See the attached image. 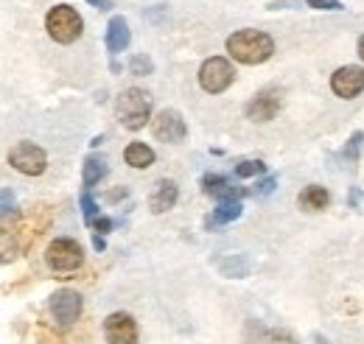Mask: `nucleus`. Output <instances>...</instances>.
I'll return each mask as SVG.
<instances>
[{
  "mask_svg": "<svg viewBox=\"0 0 364 344\" xmlns=\"http://www.w3.org/2000/svg\"><path fill=\"white\" fill-rule=\"evenodd\" d=\"M228 53L241 65H261L274 53V43L258 28H241L228 37Z\"/></svg>",
  "mask_w": 364,
  "mask_h": 344,
  "instance_id": "obj_1",
  "label": "nucleus"
},
{
  "mask_svg": "<svg viewBox=\"0 0 364 344\" xmlns=\"http://www.w3.org/2000/svg\"><path fill=\"white\" fill-rule=\"evenodd\" d=\"M115 115L121 121V127L127 129H143L151 118V95L140 87H129L118 95V104H115Z\"/></svg>",
  "mask_w": 364,
  "mask_h": 344,
  "instance_id": "obj_2",
  "label": "nucleus"
},
{
  "mask_svg": "<svg viewBox=\"0 0 364 344\" xmlns=\"http://www.w3.org/2000/svg\"><path fill=\"white\" fill-rule=\"evenodd\" d=\"M46 28H48V34H50L53 43L70 45L82 37L85 23H82V17H79V11H76L73 6L59 3V6H53V9L46 14Z\"/></svg>",
  "mask_w": 364,
  "mask_h": 344,
  "instance_id": "obj_3",
  "label": "nucleus"
},
{
  "mask_svg": "<svg viewBox=\"0 0 364 344\" xmlns=\"http://www.w3.org/2000/svg\"><path fill=\"white\" fill-rule=\"evenodd\" d=\"M46 263L53 272H76L85 263V252L73 238H56L48 247Z\"/></svg>",
  "mask_w": 364,
  "mask_h": 344,
  "instance_id": "obj_4",
  "label": "nucleus"
},
{
  "mask_svg": "<svg viewBox=\"0 0 364 344\" xmlns=\"http://www.w3.org/2000/svg\"><path fill=\"white\" fill-rule=\"evenodd\" d=\"M235 79V70L225 56H210L202 68H199V85L205 92L216 95V92H225Z\"/></svg>",
  "mask_w": 364,
  "mask_h": 344,
  "instance_id": "obj_5",
  "label": "nucleus"
},
{
  "mask_svg": "<svg viewBox=\"0 0 364 344\" xmlns=\"http://www.w3.org/2000/svg\"><path fill=\"white\" fill-rule=\"evenodd\" d=\"M9 166L14 171L26 173V176H40L48 168V157L46 151L34 143H17L11 151H9Z\"/></svg>",
  "mask_w": 364,
  "mask_h": 344,
  "instance_id": "obj_6",
  "label": "nucleus"
},
{
  "mask_svg": "<svg viewBox=\"0 0 364 344\" xmlns=\"http://www.w3.org/2000/svg\"><path fill=\"white\" fill-rule=\"evenodd\" d=\"M48 308H50V316H53L56 325L70 328V325L82 316V294L73 291V289H59V291L50 297Z\"/></svg>",
  "mask_w": 364,
  "mask_h": 344,
  "instance_id": "obj_7",
  "label": "nucleus"
},
{
  "mask_svg": "<svg viewBox=\"0 0 364 344\" xmlns=\"http://www.w3.org/2000/svg\"><path fill=\"white\" fill-rule=\"evenodd\" d=\"M104 336L109 344H137V322L129 313L115 311L104 319Z\"/></svg>",
  "mask_w": 364,
  "mask_h": 344,
  "instance_id": "obj_8",
  "label": "nucleus"
},
{
  "mask_svg": "<svg viewBox=\"0 0 364 344\" xmlns=\"http://www.w3.org/2000/svg\"><path fill=\"white\" fill-rule=\"evenodd\" d=\"M151 131H154V137L163 140V143H182L185 134H188V127H185V121H182V115L177 109H163V112L151 121Z\"/></svg>",
  "mask_w": 364,
  "mask_h": 344,
  "instance_id": "obj_9",
  "label": "nucleus"
},
{
  "mask_svg": "<svg viewBox=\"0 0 364 344\" xmlns=\"http://www.w3.org/2000/svg\"><path fill=\"white\" fill-rule=\"evenodd\" d=\"M280 104H283V98H280L277 90H261L247 104V118L255 121V124H267V121H272L274 115L280 112Z\"/></svg>",
  "mask_w": 364,
  "mask_h": 344,
  "instance_id": "obj_10",
  "label": "nucleus"
},
{
  "mask_svg": "<svg viewBox=\"0 0 364 344\" xmlns=\"http://www.w3.org/2000/svg\"><path fill=\"white\" fill-rule=\"evenodd\" d=\"M331 90L339 98H356L364 90V70L356 65H345L331 76Z\"/></svg>",
  "mask_w": 364,
  "mask_h": 344,
  "instance_id": "obj_11",
  "label": "nucleus"
},
{
  "mask_svg": "<svg viewBox=\"0 0 364 344\" xmlns=\"http://www.w3.org/2000/svg\"><path fill=\"white\" fill-rule=\"evenodd\" d=\"M202 190H205L208 196L219 199V202H241V196L247 193L244 188L230 185L228 179H225V176H219V173H208V176L202 179Z\"/></svg>",
  "mask_w": 364,
  "mask_h": 344,
  "instance_id": "obj_12",
  "label": "nucleus"
},
{
  "mask_svg": "<svg viewBox=\"0 0 364 344\" xmlns=\"http://www.w3.org/2000/svg\"><path fill=\"white\" fill-rule=\"evenodd\" d=\"M177 196H180V188H177V182H171V179H160L157 185H154V190H151V196H149V208H151V213H166V210H171L174 205H177Z\"/></svg>",
  "mask_w": 364,
  "mask_h": 344,
  "instance_id": "obj_13",
  "label": "nucleus"
},
{
  "mask_svg": "<svg viewBox=\"0 0 364 344\" xmlns=\"http://www.w3.org/2000/svg\"><path fill=\"white\" fill-rule=\"evenodd\" d=\"M129 40H132L129 23L124 17H112L109 26H107V50L109 53H121V50L129 48Z\"/></svg>",
  "mask_w": 364,
  "mask_h": 344,
  "instance_id": "obj_14",
  "label": "nucleus"
},
{
  "mask_svg": "<svg viewBox=\"0 0 364 344\" xmlns=\"http://www.w3.org/2000/svg\"><path fill=\"white\" fill-rule=\"evenodd\" d=\"M216 269H219V274H222V277L241 280V277H247V274L252 272V263H250V258H247V255L235 252V255H225V258L216 260Z\"/></svg>",
  "mask_w": 364,
  "mask_h": 344,
  "instance_id": "obj_15",
  "label": "nucleus"
},
{
  "mask_svg": "<svg viewBox=\"0 0 364 344\" xmlns=\"http://www.w3.org/2000/svg\"><path fill=\"white\" fill-rule=\"evenodd\" d=\"M328 202H331V193L322 188V185H309L306 190H300V196H297V205L303 208V210H309V213H319V210H325L328 208Z\"/></svg>",
  "mask_w": 364,
  "mask_h": 344,
  "instance_id": "obj_16",
  "label": "nucleus"
},
{
  "mask_svg": "<svg viewBox=\"0 0 364 344\" xmlns=\"http://www.w3.org/2000/svg\"><path fill=\"white\" fill-rule=\"evenodd\" d=\"M124 160H127V166H132V168H149L151 163H154V151L146 146V143H129L127 146V151H124Z\"/></svg>",
  "mask_w": 364,
  "mask_h": 344,
  "instance_id": "obj_17",
  "label": "nucleus"
},
{
  "mask_svg": "<svg viewBox=\"0 0 364 344\" xmlns=\"http://www.w3.org/2000/svg\"><path fill=\"white\" fill-rule=\"evenodd\" d=\"M241 213H244L241 202H219V205H216V210H213L210 218H208V227H222V224H230V221L241 218Z\"/></svg>",
  "mask_w": 364,
  "mask_h": 344,
  "instance_id": "obj_18",
  "label": "nucleus"
},
{
  "mask_svg": "<svg viewBox=\"0 0 364 344\" xmlns=\"http://www.w3.org/2000/svg\"><path fill=\"white\" fill-rule=\"evenodd\" d=\"M107 171H109V168H107V160H104V157H95V154H92V157H87V160H85V168H82L85 188L90 190L92 185H98V182L107 176Z\"/></svg>",
  "mask_w": 364,
  "mask_h": 344,
  "instance_id": "obj_19",
  "label": "nucleus"
},
{
  "mask_svg": "<svg viewBox=\"0 0 364 344\" xmlns=\"http://www.w3.org/2000/svg\"><path fill=\"white\" fill-rule=\"evenodd\" d=\"M17 238L9 230H0V263H11L17 258Z\"/></svg>",
  "mask_w": 364,
  "mask_h": 344,
  "instance_id": "obj_20",
  "label": "nucleus"
},
{
  "mask_svg": "<svg viewBox=\"0 0 364 344\" xmlns=\"http://www.w3.org/2000/svg\"><path fill=\"white\" fill-rule=\"evenodd\" d=\"M362 146H364V131H353V134H350V140L345 143L342 157H345L348 163H356V160L362 157Z\"/></svg>",
  "mask_w": 364,
  "mask_h": 344,
  "instance_id": "obj_21",
  "label": "nucleus"
},
{
  "mask_svg": "<svg viewBox=\"0 0 364 344\" xmlns=\"http://www.w3.org/2000/svg\"><path fill=\"white\" fill-rule=\"evenodd\" d=\"M79 205H82V213H85V221L87 224H95V218H98V205H95V199L90 196V190L85 188L82 190V196H79Z\"/></svg>",
  "mask_w": 364,
  "mask_h": 344,
  "instance_id": "obj_22",
  "label": "nucleus"
},
{
  "mask_svg": "<svg viewBox=\"0 0 364 344\" xmlns=\"http://www.w3.org/2000/svg\"><path fill=\"white\" fill-rule=\"evenodd\" d=\"M267 171V166L261 163V160H241L238 166H235V176H241V179H247V176H258V173Z\"/></svg>",
  "mask_w": 364,
  "mask_h": 344,
  "instance_id": "obj_23",
  "label": "nucleus"
},
{
  "mask_svg": "<svg viewBox=\"0 0 364 344\" xmlns=\"http://www.w3.org/2000/svg\"><path fill=\"white\" fill-rule=\"evenodd\" d=\"M129 70H132L135 76H149V73L154 70V62H151L146 53H135L132 62H129Z\"/></svg>",
  "mask_w": 364,
  "mask_h": 344,
  "instance_id": "obj_24",
  "label": "nucleus"
},
{
  "mask_svg": "<svg viewBox=\"0 0 364 344\" xmlns=\"http://www.w3.org/2000/svg\"><path fill=\"white\" fill-rule=\"evenodd\" d=\"M309 9H319V11H342V0H306Z\"/></svg>",
  "mask_w": 364,
  "mask_h": 344,
  "instance_id": "obj_25",
  "label": "nucleus"
},
{
  "mask_svg": "<svg viewBox=\"0 0 364 344\" xmlns=\"http://www.w3.org/2000/svg\"><path fill=\"white\" fill-rule=\"evenodd\" d=\"M14 213V193L9 188H0V215Z\"/></svg>",
  "mask_w": 364,
  "mask_h": 344,
  "instance_id": "obj_26",
  "label": "nucleus"
},
{
  "mask_svg": "<svg viewBox=\"0 0 364 344\" xmlns=\"http://www.w3.org/2000/svg\"><path fill=\"white\" fill-rule=\"evenodd\" d=\"M261 344H297V342H294L289 333H283V330H269L267 339H264Z\"/></svg>",
  "mask_w": 364,
  "mask_h": 344,
  "instance_id": "obj_27",
  "label": "nucleus"
},
{
  "mask_svg": "<svg viewBox=\"0 0 364 344\" xmlns=\"http://www.w3.org/2000/svg\"><path fill=\"white\" fill-rule=\"evenodd\" d=\"M92 230H95V235H104V232H109V230H112V218H107V215H98V218H95V224H92Z\"/></svg>",
  "mask_w": 364,
  "mask_h": 344,
  "instance_id": "obj_28",
  "label": "nucleus"
},
{
  "mask_svg": "<svg viewBox=\"0 0 364 344\" xmlns=\"http://www.w3.org/2000/svg\"><path fill=\"white\" fill-rule=\"evenodd\" d=\"M269 9H306L303 0H274L269 3Z\"/></svg>",
  "mask_w": 364,
  "mask_h": 344,
  "instance_id": "obj_29",
  "label": "nucleus"
},
{
  "mask_svg": "<svg viewBox=\"0 0 364 344\" xmlns=\"http://www.w3.org/2000/svg\"><path fill=\"white\" fill-rule=\"evenodd\" d=\"M274 185H277V179H274V176H269V179H264V182L255 188V193H258V196H269V193L274 190Z\"/></svg>",
  "mask_w": 364,
  "mask_h": 344,
  "instance_id": "obj_30",
  "label": "nucleus"
},
{
  "mask_svg": "<svg viewBox=\"0 0 364 344\" xmlns=\"http://www.w3.org/2000/svg\"><path fill=\"white\" fill-rule=\"evenodd\" d=\"M129 190L127 188H121V190H112V193H107V202H118V199H124Z\"/></svg>",
  "mask_w": 364,
  "mask_h": 344,
  "instance_id": "obj_31",
  "label": "nucleus"
},
{
  "mask_svg": "<svg viewBox=\"0 0 364 344\" xmlns=\"http://www.w3.org/2000/svg\"><path fill=\"white\" fill-rule=\"evenodd\" d=\"M348 202H350L353 208H359V202H362V190H359V188H353V193L348 196Z\"/></svg>",
  "mask_w": 364,
  "mask_h": 344,
  "instance_id": "obj_32",
  "label": "nucleus"
},
{
  "mask_svg": "<svg viewBox=\"0 0 364 344\" xmlns=\"http://www.w3.org/2000/svg\"><path fill=\"white\" fill-rule=\"evenodd\" d=\"M90 6H95V9H101V11H107V9H112V3L109 0H87Z\"/></svg>",
  "mask_w": 364,
  "mask_h": 344,
  "instance_id": "obj_33",
  "label": "nucleus"
},
{
  "mask_svg": "<svg viewBox=\"0 0 364 344\" xmlns=\"http://www.w3.org/2000/svg\"><path fill=\"white\" fill-rule=\"evenodd\" d=\"M92 247H95L98 252H104V249H107V241H104L101 235H92Z\"/></svg>",
  "mask_w": 364,
  "mask_h": 344,
  "instance_id": "obj_34",
  "label": "nucleus"
},
{
  "mask_svg": "<svg viewBox=\"0 0 364 344\" xmlns=\"http://www.w3.org/2000/svg\"><path fill=\"white\" fill-rule=\"evenodd\" d=\"M314 342H317V344H331L325 336H322V333H314Z\"/></svg>",
  "mask_w": 364,
  "mask_h": 344,
  "instance_id": "obj_35",
  "label": "nucleus"
},
{
  "mask_svg": "<svg viewBox=\"0 0 364 344\" xmlns=\"http://www.w3.org/2000/svg\"><path fill=\"white\" fill-rule=\"evenodd\" d=\"M359 56L364 59V34H362V40H359Z\"/></svg>",
  "mask_w": 364,
  "mask_h": 344,
  "instance_id": "obj_36",
  "label": "nucleus"
}]
</instances>
